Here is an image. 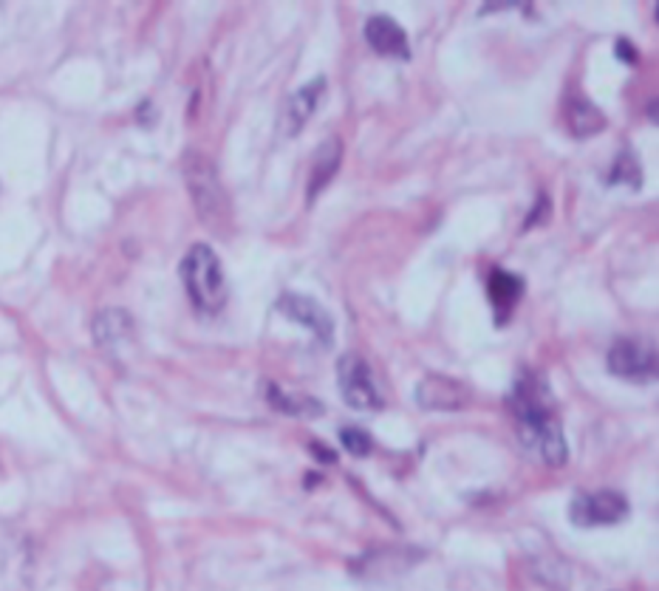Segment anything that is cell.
<instances>
[{"label": "cell", "instance_id": "cell-1", "mask_svg": "<svg viewBox=\"0 0 659 591\" xmlns=\"http://www.w3.org/2000/svg\"><path fill=\"white\" fill-rule=\"evenodd\" d=\"M507 405L515 416L518 439L526 450L538 453L543 464L563 467L569 450L547 380L538 371H521L512 385V394L507 396Z\"/></svg>", "mask_w": 659, "mask_h": 591}, {"label": "cell", "instance_id": "cell-2", "mask_svg": "<svg viewBox=\"0 0 659 591\" xmlns=\"http://www.w3.org/2000/svg\"><path fill=\"white\" fill-rule=\"evenodd\" d=\"M181 173L202 224H207L212 233L226 235V229L233 226V207H229V196L212 158L198 150H188L181 158Z\"/></svg>", "mask_w": 659, "mask_h": 591}, {"label": "cell", "instance_id": "cell-3", "mask_svg": "<svg viewBox=\"0 0 659 591\" xmlns=\"http://www.w3.org/2000/svg\"><path fill=\"white\" fill-rule=\"evenodd\" d=\"M181 283L188 297L202 314H218L226 306L229 286L218 255L207 243H195L181 261Z\"/></svg>", "mask_w": 659, "mask_h": 591}, {"label": "cell", "instance_id": "cell-4", "mask_svg": "<svg viewBox=\"0 0 659 591\" xmlns=\"http://www.w3.org/2000/svg\"><path fill=\"white\" fill-rule=\"evenodd\" d=\"M337 385H340V394L342 402H346L349 408L354 411H379L382 408V394L377 388L374 373H371V365L360 354H346L340 357L337 363Z\"/></svg>", "mask_w": 659, "mask_h": 591}, {"label": "cell", "instance_id": "cell-5", "mask_svg": "<svg viewBox=\"0 0 659 591\" xmlns=\"http://www.w3.org/2000/svg\"><path fill=\"white\" fill-rule=\"evenodd\" d=\"M628 515V501L617 489L580 493L569 503V518L575 526H611Z\"/></svg>", "mask_w": 659, "mask_h": 591}, {"label": "cell", "instance_id": "cell-6", "mask_svg": "<svg viewBox=\"0 0 659 591\" xmlns=\"http://www.w3.org/2000/svg\"><path fill=\"white\" fill-rule=\"evenodd\" d=\"M606 365L614 377L628 382H651L656 377V351L646 340L625 337L609 349Z\"/></svg>", "mask_w": 659, "mask_h": 591}, {"label": "cell", "instance_id": "cell-7", "mask_svg": "<svg viewBox=\"0 0 659 591\" xmlns=\"http://www.w3.org/2000/svg\"><path fill=\"white\" fill-rule=\"evenodd\" d=\"M278 311L283 317H289L292 323L309 328L314 337L323 345H332L334 340V320L318 300L309 295H297V292H286L278 297Z\"/></svg>", "mask_w": 659, "mask_h": 591}, {"label": "cell", "instance_id": "cell-8", "mask_svg": "<svg viewBox=\"0 0 659 591\" xmlns=\"http://www.w3.org/2000/svg\"><path fill=\"white\" fill-rule=\"evenodd\" d=\"M470 402V388L453 377H441V373H427L417 385V405L425 411H444L456 413Z\"/></svg>", "mask_w": 659, "mask_h": 591}, {"label": "cell", "instance_id": "cell-9", "mask_svg": "<svg viewBox=\"0 0 659 591\" xmlns=\"http://www.w3.org/2000/svg\"><path fill=\"white\" fill-rule=\"evenodd\" d=\"M91 331H94V340L99 349L119 354L122 349H127V345L134 342L136 326H134V317L125 309H105L94 317Z\"/></svg>", "mask_w": 659, "mask_h": 591}, {"label": "cell", "instance_id": "cell-10", "mask_svg": "<svg viewBox=\"0 0 659 591\" xmlns=\"http://www.w3.org/2000/svg\"><path fill=\"white\" fill-rule=\"evenodd\" d=\"M365 42L382 57H394V60H408L410 57V42L405 28L399 26L388 14H374L365 23Z\"/></svg>", "mask_w": 659, "mask_h": 591}, {"label": "cell", "instance_id": "cell-11", "mask_svg": "<svg viewBox=\"0 0 659 591\" xmlns=\"http://www.w3.org/2000/svg\"><path fill=\"white\" fill-rule=\"evenodd\" d=\"M419 557L422 552L417 549H377V552L356 557L351 572L368 580H382V578H394V574L410 569Z\"/></svg>", "mask_w": 659, "mask_h": 591}, {"label": "cell", "instance_id": "cell-12", "mask_svg": "<svg viewBox=\"0 0 659 591\" xmlns=\"http://www.w3.org/2000/svg\"><path fill=\"white\" fill-rule=\"evenodd\" d=\"M524 289H526V283L521 275H515V272L493 269L490 275H487V297H490V306H493L498 326L507 323V317L512 314V309L518 306V300L524 297Z\"/></svg>", "mask_w": 659, "mask_h": 591}, {"label": "cell", "instance_id": "cell-13", "mask_svg": "<svg viewBox=\"0 0 659 591\" xmlns=\"http://www.w3.org/2000/svg\"><path fill=\"white\" fill-rule=\"evenodd\" d=\"M323 91H326V80L318 77V80L306 82L303 88H297L289 99H286V108H283V134L286 136H297L309 125Z\"/></svg>", "mask_w": 659, "mask_h": 591}, {"label": "cell", "instance_id": "cell-14", "mask_svg": "<svg viewBox=\"0 0 659 591\" xmlns=\"http://www.w3.org/2000/svg\"><path fill=\"white\" fill-rule=\"evenodd\" d=\"M340 162H342V142L337 136L326 139L323 145L314 150L311 165H309V184H306V198L309 201L318 198L328 187V181L337 176Z\"/></svg>", "mask_w": 659, "mask_h": 591}, {"label": "cell", "instance_id": "cell-15", "mask_svg": "<svg viewBox=\"0 0 659 591\" xmlns=\"http://www.w3.org/2000/svg\"><path fill=\"white\" fill-rule=\"evenodd\" d=\"M563 117H566L569 131L575 134L578 139H589V136L600 134L606 127V113L600 111L594 103H589L586 96H580V94L566 99Z\"/></svg>", "mask_w": 659, "mask_h": 591}, {"label": "cell", "instance_id": "cell-16", "mask_svg": "<svg viewBox=\"0 0 659 591\" xmlns=\"http://www.w3.org/2000/svg\"><path fill=\"white\" fill-rule=\"evenodd\" d=\"M266 399H269V405L275 408V411L289 413V416H320L323 413V405H320L318 399H311V396H292V394L280 391L278 385H269L266 388Z\"/></svg>", "mask_w": 659, "mask_h": 591}, {"label": "cell", "instance_id": "cell-17", "mask_svg": "<svg viewBox=\"0 0 659 591\" xmlns=\"http://www.w3.org/2000/svg\"><path fill=\"white\" fill-rule=\"evenodd\" d=\"M340 444L356 458H365L371 450H374V441H371V436L365 434L363 427H342L340 430Z\"/></svg>", "mask_w": 659, "mask_h": 591}, {"label": "cell", "instance_id": "cell-18", "mask_svg": "<svg viewBox=\"0 0 659 591\" xmlns=\"http://www.w3.org/2000/svg\"><path fill=\"white\" fill-rule=\"evenodd\" d=\"M617 57H620V60H625V63H637V51H634V46L628 40L617 42Z\"/></svg>", "mask_w": 659, "mask_h": 591}]
</instances>
